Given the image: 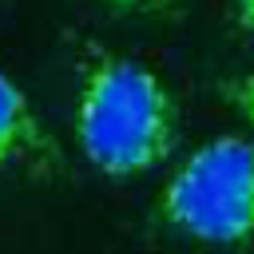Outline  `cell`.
Listing matches in <instances>:
<instances>
[{
	"label": "cell",
	"mask_w": 254,
	"mask_h": 254,
	"mask_svg": "<svg viewBox=\"0 0 254 254\" xmlns=\"http://www.w3.org/2000/svg\"><path fill=\"white\" fill-rule=\"evenodd\" d=\"M179 139L175 99L163 79L119 52L87 48L75 95V143L83 159L111 175L131 179L159 167Z\"/></svg>",
	"instance_id": "6da1fadb"
},
{
	"label": "cell",
	"mask_w": 254,
	"mask_h": 254,
	"mask_svg": "<svg viewBox=\"0 0 254 254\" xmlns=\"http://www.w3.org/2000/svg\"><path fill=\"white\" fill-rule=\"evenodd\" d=\"M171 230L198 242L254 238V139L218 135L190 151L159 194Z\"/></svg>",
	"instance_id": "7a4b0ae2"
},
{
	"label": "cell",
	"mask_w": 254,
	"mask_h": 254,
	"mask_svg": "<svg viewBox=\"0 0 254 254\" xmlns=\"http://www.w3.org/2000/svg\"><path fill=\"white\" fill-rule=\"evenodd\" d=\"M60 171V147L24 87L0 67V175H36L48 179Z\"/></svg>",
	"instance_id": "3957f363"
},
{
	"label": "cell",
	"mask_w": 254,
	"mask_h": 254,
	"mask_svg": "<svg viewBox=\"0 0 254 254\" xmlns=\"http://www.w3.org/2000/svg\"><path fill=\"white\" fill-rule=\"evenodd\" d=\"M218 91H222V99H226V103H230V107H234V111H238V115L254 127V71L226 79Z\"/></svg>",
	"instance_id": "277c9868"
},
{
	"label": "cell",
	"mask_w": 254,
	"mask_h": 254,
	"mask_svg": "<svg viewBox=\"0 0 254 254\" xmlns=\"http://www.w3.org/2000/svg\"><path fill=\"white\" fill-rule=\"evenodd\" d=\"M99 4L119 12V16H171L187 0H99Z\"/></svg>",
	"instance_id": "5b68a950"
},
{
	"label": "cell",
	"mask_w": 254,
	"mask_h": 254,
	"mask_svg": "<svg viewBox=\"0 0 254 254\" xmlns=\"http://www.w3.org/2000/svg\"><path fill=\"white\" fill-rule=\"evenodd\" d=\"M234 24L246 36H254V0H234Z\"/></svg>",
	"instance_id": "8992f818"
}]
</instances>
